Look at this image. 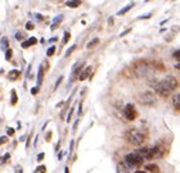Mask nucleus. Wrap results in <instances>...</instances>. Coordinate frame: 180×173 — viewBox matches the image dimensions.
I'll use <instances>...</instances> for the list:
<instances>
[{
    "instance_id": "nucleus-1",
    "label": "nucleus",
    "mask_w": 180,
    "mask_h": 173,
    "mask_svg": "<svg viewBox=\"0 0 180 173\" xmlns=\"http://www.w3.org/2000/svg\"><path fill=\"white\" fill-rule=\"evenodd\" d=\"M153 87H154V91L158 95H161V96H169L178 87V80L173 76H167L162 81L154 85Z\"/></svg>"
},
{
    "instance_id": "nucleus-2",
    "label": "nucleus",
    "mask_w": 180,
    "mask_h": 173,
    "mask_svg": "<svg viewBox=\"0 0 180 173\" xmlns=\"http://www.w3.org/2000/svg\"><path fill=\"white\" fill-rule=\"evenodd\" d=\"M132 72H134V76L141 78V77H147L152 72V67L145 62H138L132 67Z\"/></svg>"
},
{
    "instance_id": "nucleus-3",
    "label": "nucleus",
    "mask_w": 180,
    "mask_h": 173,
    "mask_svg": "<svg viewBox=\"0 0 180 173\" xmlns=\"http://www.w3.org/2000/svg\"><path fill=\"white\" fill-rule=\"evenodd\" d=\"M144 135L138 129H129L126 132V140L131 145H141L144 142Z\"/></svg>"
},
{
    "instance_id": "nucleus-4",
    "label": "nucleus",
    "mask_w": 180,
    "mask_h": 173,
    "mask_svg": "<svg viewBox=\"0 0 180 173\" xmlns=\"http://www.w3.org/2000/svg\"><path fill=\"white\" fill-rule=\"evenodd\" d=\"M143 159H153L154 157H160L161 153L160 150H158V148H156V146H151V148H141L138 150V153Z\"/></svg>"
},
{
    "instance_id": "nucleus-5",
    "label": "nucleus",
    "mask_w": 180,
    "mask_h": 173,
    "mask_svg": "<svg viewBox=\"0 0 180 173\" xmlns=\"http://www.w3.org/2000/svg\"><path fill=\"white\" fill-rule=\"evenodd\" d=\"M144 162V159L140 157L139 154H136V153H130V154H127L126 157H125V163H126V166L127 167H139L141 166Z\"/></svg>"
},
{
    "instance_id": "nucleus-6",
    "label": "nucleus",
    "mask_w": 180,
    "mask_h": 173,
    "mask_svg": "<svg viewBox=\"0 0 180 173\" xmlns=\"http://www.w3.org/2000/svg\"><path fill=\"white\" fill-rule=\"evenodd\" d=\"M136 100L140 104H143V105H153L156 103V96L152 92L145 91V92H140L136 95Z\"/></svg>"
},
{
    "instance_id": "nucleus-7",
    "label": "nucleus",
    "mask_w": 180,
    "mask_h": 173,
    "mask_svg": "<svg viewBox=\"0 0 180 173\" xmlns=\"http://www.w3.org/2000/svg\"><path fill=\"white\" fill-rule=\"evenodd\" d=\"M136 115H138V113H136L134 105L132 104H126L125 108H123V117L127 121H134L136 118Z\"/></svg>"
},
{
    "instance_id": "nucleus-8",
    "label": "nucleus",
    "mask_w": 180,
    "mask_h": 173,
    "mask_svg": "<svg viewBox=\"0 0 180 173\" xmlns=\"http://www.w3.org/2000/svg\"><path fill=\"white\" fill-rule=\"evenodd\" d=\"M36 42H37V38H36V37H30L28 40H26L25 42H22V47H23V49H27L28 46L35 45Z\"/></svg>"
},
{
    "instance_id": "nucleus-9",
    "label": "nucleus",
    "mask_w": 180,
    "mask_h": 173,
    "mask_svg": "<svg viewBox=\"0 0 180 173\" xmlns=\"http://www.w3.org/2000/svg\"><path fill=\"white\" fill-rule=\"evenodd\" d=\"M0 49L4 50V51L9 49V40H8L7 36H4V37L1 38V41H0Z\"/></svg>"
},
{
    "instance_id": "nucleus-10",
    "label": "nucleus",
    "mask_w": 180,
    "mask_h": 173,
    "mask_svg": "<svg viewBox=\"0 0 180 173\" xmlns=\"http://www.w3.org/2000/svg\"><path fill=\"white\" fill-rule=\"evenodd\" d=\"M90 72H91V67H86V68H85V71H84V72H81L83 75H80V76H79V80H80V81L86 80L88 77H89V75H90Z\"/></svg>"
},
{
    "instance_id": "nucleus-11",
    "label": "nucleus",
    "mask_w": 180,
    "mask_h": 173,
    "mask_svg": "<svg viewBox=\"0 0 180 173\" xmlns=\"http://www.w3.org/2000/svg\"><path fill=\"white\" fill-rule=\"evenodd\" d=\"M18 77H19V71H17V69H13V71H10L9 73H8V78L12 80V81L17 80Z\"/></svg>"
},
{
    "instance_id": "nucleus-12",
    "label": "nucleus",
    "mask_w": 180,
    "mask_h": 173,
    "mask_svg": "<svg viewBox=\"0 0 180 173\" xmlns=\"http://www.w3.org/2000/svg\"><path fill=\"white\" fill-rule=\"evenodd\" d=\"M62 19H63V16H62V14H61V16H57V17H55V18L53 19V24L50 26V28H51V30H55V28H57V26L59 24V22H61Z\"/></svg>"
},
{
    "instance_id": "nucleus-13",
    "label": "nucleus",
    "mask_w": 180,
    "mask_h": 173,
    "mask_svg": "<svg viewBox=\"0 0 180 173\" xmlns=\"http://www.w3.org/2000/svg\"><path fill=\"white\" fill-rule=\"evenodd\" d=\"M173 104H174L175 109L179 110V108H180V94H175V96L173 99Z\"/></svg>"
},
{
    "instance_id": "nucleus-14",
    "label": "nucleus",
    "mask_w": 180,
    "mask_h": 173,
    "mask_svg": "<svg viewBox=\"0 0 180 173\" xmlns=\"http://www.w3.org/2000/svg\"><path fill=\"white\" fill-rule=\"evenodd\" d=\"M117 173H129V169L125 164L122 163H118L117 164Z\"/></svg>"
},
{
    "instance_id": "nucleus-15",
    "label": "nucleus",
    "mask_w": 180,
    "mask_h": 173,
    "mask_svg": "<svg viewBox=\"0 0 180 173\" xmlns=\"http://www.w3.org/2000/svg\"><path fill=\"white\" fill-rule=\"evenodd\" d=\"M132 7H134V4H132V3H129V4H127V5H126V7H123V8H122V9H121V10H120V12H117V16H121V14H125V13H126L127 10H130V9H131V8H132Z\"/></svg>"
},
{
    "instance_id": "nucleus-16",
    "label": "nucleus",
    "mask_w": 180,
    "mask_h": 173,
    "mask_svg": "<svg viewBox=\"0 0 180 173\" xmlns=\"http://www.w3.org/2000/svg\"><path fill=\"white\" fill-rule=\"evenodd\" d=\"M42 76H44V68L40 67L39 68V75H37V87L41 85V82H42Z\"/></svg>"
},
{
    "instance_id": "nucleus-17",
    "label": "nucleus",
    "mask_w": 180,
    "mask_h": 173,
    "mask_svg": "<svg viewBox=\"0 0 180 173\" xmlns=\"http://www.w3.org/2000/svg\"><path fill=\"white\" fill-rule=\"evenodd\" d=\"M81 4L80 0H72V1H66V5L70 8H77Z\"/></svg>"
},
{
    "instance_id": "nucleus-18",
    "label": "nucleus",
    "mask_w": 180,
    "mask_h": 173,
    "mask_svg": "<svg viewBox=\"0 0 180 173\" xmlns=\"http://www.w3.org/2000/svg\"><path fill=\"white\" fill-rule=\"evenodd\" d=\"M98 42H99V38H98V37L93 38V40H91V41H90L89 44H88V49H91V47H94L95 45H98Z\"/></svg>"
},
{
    "instance_id": "nucleus-19",
    "label": "nucleus",
    "mask_w": 180,
    "mask_h": 173,
    "mask_svg": "<svg viewBox=\"0 0 180 173\" xmlns=\"http://www.w3.org/2000/svg\"><path fill=\"white\" fill-rule=\"evenodd\" d=\"M145 169H148V171H151V172H158V168L157 166H153V164H148V166H145Z\"/></svg>"
},
{
    "instance_id": "nucleus-20",
    "label": "nucleus",
    "mask_w": 180,
    "mask_h": 173,
    "mask_svg": "<svg viewBox=\"0 0 180 173\" xmlns=\"http://www.w3.org/2000/svg\"><path fill=\"white\" fill-rule=\"evenodd\" d=\"M12 100H10V103L14 105V104H17V94H16V90H12Z\"/></svg>"
},
{
    "instance_id": "nucleus-21",
    "label": "nucleus",
    "mask_w": 180,
    "mask_h": 173,
    "mask_svg": "<svg viewBox=\"0 0 180 173\" xmlns=\"http://www.w3.org/2000/svg\"><path fill=\"white\" fill-rule=\"evenodd\" d=\"M70 38H71V33L66 31V32H64V36H63V44H67Z\"/></svg>"
},
{
    "instance_id": "nucleus-22",
    "label": "nucleus",
    "mask_w": 180,
    "mask_h": 173,
    "mask_svg": "<svg viewBox=\"0 0 180 173\" xmlns=\"http://www.w3.org/2000/svg\"><path fill=\"white\" fill-rule=\"evenodd\" d=\"M54 51H55V46H50L48 50H46V55L48 57H51V55L54 54Z\"/></svg>"
},
{
    "instance_id": "nucleus-23",
    "label": "nucleus",
    "mask_w": 180,
    "mask_h": 173,
    "mask_svg": "<svg viewBox=\"0 0 180 173\" xmlns=\"http://www.w3.org/2000/svg\"><path fill=\"white\" fill-rule=\"evenodd\" d=\"M46 172V168H45V166H40L37 168V169L35 171V173H45Z\"/></svg>"
},
{
    "instance_id": "nucleus-24",
    "label": "nucleus",
    "mask_w": 180,
    "mask_h": 173,
    "mask_svg": "<svg viewBox=\"0 0 180 173\" xmlns=\"http://www.w3.org/2000/svg\"><path fill=\"white\" fill-rule=\"evenodd\" d=\"M12 58V50L10 49H8V50H5V59L7 60H9Z\"/></svg>"
},
{
    "instance_id": "nucleus-25",
    "label": "nucleus",
    "mask_w": 180,
    "mask_h": 173,
    "mask_svg": "<svg viewBox=\"0 0 180 173\" xmlns=\"http://www.w3.org/2000/svg\"><path fill=\"white\" fill-rule=\"evenodd\" d=\"M63 81V76H61V77H58V80H57V82H55V85H54V90H57V87L59 86V84Z\"/></svg>"
},
{
    "instance_id": "nucleus-26",
    "label": "nucleus",
    "mask_w": 180,
    "mask_h": 173,
    "mask_svg": "<svg viewBox=\"0 0 180 173\" xmlns=\"http://www.w3.org/2000/svg\"><path fill=\"white\" fill-rule=\"evenodd\" d=\"M152 17V13H148V14H144V16H139L138 19H147V18H151Z\"/></svg>"
},
{
    "instance_id": "nucleus-27",
    "label": "nucleus",
    "mask_w": 180,
    "mask_h": 173,
    "mask_svg": "<svg viewBox=\"0 0 180 173\" xmlns=\"http://www.w3.org/2000/svg\"><path fill=\"white\" fill-rule=\"evenodd\" d=\"M75 47H76V45H72V46L70 47V49H68V50L66 51V54H64V55H66V57H68V55H70V54L72 53V51L75 50Z\"/></svg>"
},
{
    "instance_id": "nucleus-28",
    "label": "nucleus",
    "mask_w": 180,
    "mask_h": 173,
    "mask_svg": "<svg viewBox=\"0 0 180 173\" xmlns=\"http://www.w3.org/2000/svg\"><path fill=\"white\" fill-rule=\"evenodd\" d=\"M72 114H74V108H71V110L68 112V117H67V122H68V123L71 122V117H72Z\"/></svg>"
},
{
    "instance_id": "nucleus-29",
    "label": "nucleus",
    "mask_w": 180,
    "mask_h": 173,
    "mask_svg": "<svg viewBox=\"0 0 180 173\" xmlns=\"http://www.w3.org/2000/svg\"><path fill=\"white\" fill-rule=\"evenodd\" d=\"M7 141H8V137H7V136H1V137H0V145L5 144Z\"/></svg>"
},
{
    "instance_id": "nucleus-30",
    "label": "nucleus",
    "mask_w": 180,
    "mask_h": 173,
    "mask_svg": "<svg viewBox=\"0 0 180 173\" xmlns=\"http://www.w3.org/2000/svg\"><path fill=\"white\" fill-rule=\"evenodd\" d=\"M7 132H8V135H9V136H13V135H14V128H8Z\"/></svg>"
},
{
    "instance_id": "nucleus-31",
    "label": "nucleus",
    "mask_w": 180,
    "mask_h": 173,
    "mask_svg": "<svg viewBox=\"0 0 180 173\" xmlns=\"http://www.w3.org/2000/svg\"><path fill=\"white\" fill-rule=\"evenodd\" d=\"M23 37H25L23 33H17V35H16V38H17V40H22Z\"/></svg>"
},
{
    "instance_id": "nucleus-32",
    "label": "nucleus",
    "mask_w": 180,
    "mask_h": 173,
    "mask_svg": "<svg viewBox=\"0 0 180 173\" xmlns=\"http://www.w3.org/2000/svg\"><path fill=\"white\" fill-rule=\"evenodd\" d=\"M37 91H39V87H37V86H36V87H32V89H31V94H32V95H36Z\"/></svg>"
},
{
    "instance_id": "nucleus-33",
    "label": "nucleus",
    "mask_w": 180,
    "mask_h": 173,
    "mask_svg": "<svg viewBox=\"0 0 180 173\" xmlns=\"http://www.w3.org/2000/svg\"><path fill=\"white\" fill-rule=\"evenodd\" d=\"M44 153H40V154H39L37 155V162H40V160H42V159H44Z\"/></svg>"
},
{
    "instance_id": "nucleus-34",
    "label": "nucleus",
    "mask_w": 180,
    "mask_h": 173,
    "mask_svg": "<svg viewBox=\"0 0 180 173\" xmlns=\"http://www.w3.org/2000/svg\"><path fill=\"white\" fill-rule=\"evenodd\" d=\"M9 157H10V154H9V153H8V154H5V155H4V158H3V163H5V162L8 160V159H9Z\"/></svg>"
},
{
    "instance_id": "nucleus-35",
    "label": "nucleus",
    "mask_w": 180,
    "mask_h": 173,
    "mask_svg": "<svg viewBox=\"0 0 180 173\" xmlns=\"http://www.w3.org/2000/svg\"><path fill=\"white\" fill-rule=\"evenodd\" d=\"M33 28V24L32 23H27L26 24V30H32Z\"/></svg>"
},
{
    "instance_id": "nucleus-36",
    "label": "nucleus",
    "mask_w": 180,
    "mask_h": 173,
    "mask_svg": "<svg viewBox=\"0 0 180 173\" xmlns=\"http://www.w3.org/2000/svg\"><path fill=\"white\" fill-rule=\"evenodd\" d=\"M174 57L176 58V60L179 62V50H176V51H175V53H174Z\"/></svg>"
},
{
    "instance_id": "nucleus-37",
    "label": "nucleus",
    "mask_w": 180,
    "mask_h": 173,
    "mask_svg": "<svg viewBox=\"0 0 180 173\" xmlns=\"http://www.w3.org/2000/svg\"><path fill=\"white\" fill-rule=\"evenodd\" d=\"M77 124H79V121H76V122H75V124H74V128H72V129H74V132L76 131V128H77Z\"/></svg>"
},
{
    "instance_id": "nucleus-38",
    "label": "nucleus",
    "mask_w": 180,
    "mask_h": 173,
    "mask_svg": "<svg viewBox=\"0 0 180 173\" xmlns=\"http://www.w3.org/2000/svg\"><path fill=\"white\" fill-rule=\"evenodd\" d=\"M130 31H131V30H127V31H125V32H122L121 35H120V36H121V37H122V36H125V35H127V33L130 32Z\"/></svg>"
},
{
    "instance_id": "nucleus-39",
    "label": "nucleus",
    "mask_w": 180,
    "mask_h": 173,
    "mask_svg": "<svg viewBox=\"0 0 180 173\" xmlns=\"http://www.w3.org/2000/svg\"><path fill=\"white\" fill-rule=\"evenodd\" d=\"M63 158V153H62V151H61V153H59L58 154V159H59V160H61V159Z\"/></svg>"
},
{
    "instance_id": "nucleus-40",
    "label": "nucleus",
    "mask_w": 180,
    "mask_h": 173,
    "mask_svg": "<svg viewBox=\"0 0 180 173\" xmlns=\"http://www.w3.org/2000/svg\"><path fill=\"white\" fill-rule=\"evenodd\" d=\"M16 173H23L22 172V168H17V172Z\"/></svg>"
},
{
    "instance_id": "nucleus-41",
    "label": "nucleus",
    "mask_w": 180,
    "mask_h": 173,
    "mask_svg": "<svg viewBox=\"0 0 180 173\" xmlns=\"http://www.w3.org/2000/svg\"><path fill=\"white\" fill-rule=\"evenodd\" d=\"M109 24H112L113 23V18H112V17H111V18H109V22H108Z\"/></svg>"
},
{
    "instance_id": "nucleus-42",
    "label": "nucleus",
    "mask_w": 180,
    "mask_h": 173,
    "mask_svg": "<svg viewBox=\"0 0 180 173\" xmlns=\"http://www.w3.org/2000/svg\"><path fill=\"white\" fill-rule=\"evenodd\" d=\"M35 17H36V18H39V19H42V17H41V16H40V14H36V16H35Z\"/></svg>"
},
{
    "instance_id": "nucleus-43",
    "label": "nucleus",
    "mask_w": 180,
    "mask_h": 173,
    "mask_svg": "<svg viewBox=\"0 0 180 173\" xmlns=\"http://www.w3.org/2000/svg\"><path fill=\"white\" fill-rule=\"evenodd\" d=\"M81 112H83V108H81V105L79 106V114H81Z\"/></svg>"
},
{
    "instance_id": "nucleus-44",
    "label": "nucleus",
    "mask_w": 180,
    "mask_h": 173,
    "mask_svg": "<svg viewBox=\"0 0 180 173\" xmlns=\"http://www.w3.org/2000/svg\"><path fill=\"white\" fill-rule=\"evenodd\" d=\"M134 173H145V172H143V171H136V172H134Z\"/></svg>"
},
{
    "instance_id": "nucleus-45",
    "label": "nucleus",
    "mask_w": 180,
    "mask_h": 173,
    "mask_svg": "<svg viewBox=\"0 0 180 173\" xmlns=\"http://www.w3.org/2000/svg\"><path fill=\"white\" fill-rule=\"evenodd\" d=\"M64 173H68V168H66V169H64Z\"/></svg>"
}]
</instances>
